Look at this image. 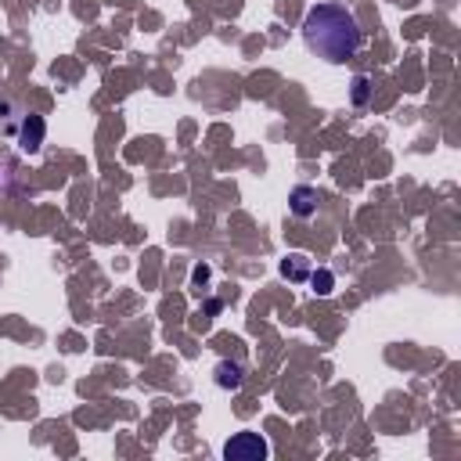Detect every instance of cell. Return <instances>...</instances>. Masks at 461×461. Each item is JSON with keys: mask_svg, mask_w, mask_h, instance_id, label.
<instances>
[{"mask_svg": "<svg viewBox=\"0 0 461 461\" xmlns=\"http://www.w3.org/2000/svg\"><path fill=\"white\" fill-rule=\"evenodd\" d=\"M303 40L318 58L343 65L360 51V26L343 4H313L303 18Z\"/></svg>", "mask_w": 461, "mask_h": 461, "instance_id": "cell-1", "label": "cell"}, {"mask_svg": "<svg viewBox=\"0 0 461 461\" xmlns=\"http://www.w3.org/2000/svg\"><path fill=\"white\" fill-rule=\"evenodd\" d=\"M267 454H271V447H267V440L260 432H238V436H231L227 447H224L227 461H263Z\"/></svg>", "mask_w": 461, "mask_h": 461, "instance_id": "cell-2", "label": "cell"}, {"mask_svg": "<svg viewBox=\"0 0 461 461\" xmlns=\"http://www.w3.org/2000/svg\"><path fill=\"white\" fill-rule=\"evenodd\" d=\"M43 134H47V127H43V119L40 115H26V123H22V130H18V148L22 152H40V144H43Z\"/></svg>", "mask_w": 461, "mask_h": 461, "instance_id": "cell-3", "label": "cell"}, {"mask_svg": "<svg viewBox=\"0 0 461 461\" xmlns=\"http://www.w3.org/2000/svg\"><path fill=\"white\" fill-rule=\"evenodd\" d=\"M288 202H292V213H296V216H313V209H318V191L306 187V184H299Z\"/></svg>", "mask_w": 461, "mask_h": 461, "instance_id": "cell-4", "label": "cell"}, {"mask_svg": "<svg viewBox=\"0 0 461 461\" xmlns=\"http://www.w3.org/2000/svg\"><path fill=\"white\" fill-rule=\"evenodd\" d=\"M213 375H216V385H220V390H238V385H241V364L220 360Z\"/></svg>", "mask_w": 461, "mask_h": 461, "instance_id": "cell-5", "label": "cell"}, {"mask_svg": "<svg viewBox=\"0 0 461 461\" xmlns=\"http://www.w3.org/2000/svg\"><path fill=\"white\" fill-rule=\"evenodd\" d=\"M281 274H285L288 281H306V278H310V260H306V256H299V253L285 256V263H281Z\"/></svg>", "mask_w": 461, "mask_h": 461, "instance_id": "cell-6", "label": "cell"}, {"mask_svg": "<svg viewBox=\"0 0 461 461\" xmlns=\"http://www.w3.org/2000/svg\"><path fill=\"white\" fill-rule=\"evenodd\" d=\"M310 285H313V292H318V296H328L335 278H332V271H310Z\"/></svg>", "mask_w": 461, "mask_h": 461, "instance_id": "cell-7", "label": "cell"}, {"mask_svg": "<svg viewBox=\"0 0 461 461\" xmlns=\"http://www.w3.org/2000/svg\"><path fill=\"white\" fill-rule=\"evenodd\" d=\"M353 105H368V76L353 80Z\"/></svg>", "mask_w": 461, "mask_h": 461, "instance_id": "cell-8", "label": "cell"}]
</instances>
